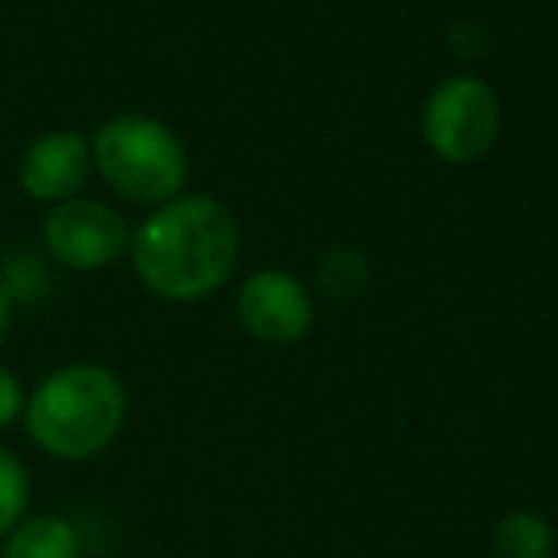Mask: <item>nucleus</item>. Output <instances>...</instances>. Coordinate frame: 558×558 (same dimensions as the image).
Listing matches in <instances>:
<instances>
[{
  "instance_id": "obj_1",
  "label": "nucleus",
  "mask_w": 558,
  "mask_h": 558,
  "mask_svg": "<svg viewBox=\"0 0 558 558\" xmlns=\"http://www.w3.org/2000/svg\"><path fill=\"white\" fill-rule=\"evenodd\" d=\"M238 222L210 195H177L134 230V271L169 303L215 295L238 264Z\"/></svg>"
},
{
  "instance_id": "obj_2",
  "label": "nucleus",
  "mask_w": 558,
  "mask_h": 558,
  "mask_svg": "<svg viewBox=\"0 0 558 558\" xmlns=\"http://www.w3.org/2000/svg\"><path fill=\"white\" fill-rule=\"evenodd\" d=\"M126 425V387L104 364H65L27 395L24 428L39 451L62 463L96 459Z\"/></svg>"
},
{
  "instance_id": "obj_3",
  "label": "nucleus",
  "mask_w": 558,
  "mask_h": 558,
  "mask_svg": "<svg viewBox=\"0 0 558 558\" xmlns=\"http://www.w3.org/2000/svg\"><path fill=\"white\" fill-rule=\"evenodd\" d=\"M93 169L123 199L161 207L184 187L187 149L157 119L116 116L93 134Z\"/></svg>"
},
{
  "instance_id": "obj_4",
  "label": "nucleus",
  "mask_w": 558,
  "mask_h": 558,
  "mask_svg": "<svg viewBox=\"0 0 558 558\" xmlns=\"http://www.w3.org/2000/svg\"><path fill=\"white\" fill-rule=\"evenodd\" d=\"M425 142L440 161L471 165L494 149L501 131V104L497 93L474 73L448 77L428 93L421 116Z\"/></svg>"
},
{
  "instance_id": "obj_5",
  "label": "nucleus",
  "mask_w": 558,
  "mask_h": 558,
  "mask_svg": "<svg viewBox=\"0 0 558 558\" xmlns=\"http://www.w3.org/2000/svg\"><path fill=\"white\" fill-rule=\"evenodd\" d=\"M47 253L70 271H100L131 248L123 215L100 199H65L43 222Z\"/></svg>"
},
{
  "instance_id": "obj_6",
  "label": "nucleus",
  "mask_w": 558,
  "mask_h": 558,
  "mask_svg": "<svg viewBox=\"0 0 558 558\" xmlns=\"http://www.w3.org/2000/svg\"><path fill=\"white\" fill-rule=\"evenodd\" d=\"M238 318L264 344H299L314 329V295L303 279L264 268L241 283Z\"/></svg>"
},
{
  "instance_id": "obj_7",
  "label": "nucleus",
  "mask_w": 558,
  "mask_h": 558,
  "mask_svg": "<svg viewBox=\"0 0 558 558\" xmlns=\"http://www.w3.org/2000/svg\"><path fill=\"white\" fill-rule=\"evenodd\" d=\"M93 172V142L77 131H47L27 142L20 157V187L35 203H65L77 199Z\"/></svg>"
},
{
  "instance_id": "obj_8",
  "label": "nucleus",
  "mask_w": 558,
  "mask_h": 558,
  "mask_svg": "<svg viewBox=\"0 0 558 558\" xmlns=\"http://www.w3.org/2000/svg\"><path fill=\"white\" fill-rule=\"evenodd\" d=\"M85 539L70 517L58 512H27L0 543V558H81Z\"/></svg>"
},
{
  "instance_id": "obj_9",
  "label": "nucleus",
  "mask_w": 558,
  "mask_h": 558,
  "mask_svg": "<svg viewBox=\"0 0 558 558\" xmlns=\"http://www.w3.org/2000/svg\"><path fill=\"white\" fill-rule=\"evenodd\" d=\"M497 558H555V527L532 509H512L494 527Z\"/></svg>"
},
{
  "instance_id": "obj_10",
  "label": "nucleus",
  "mask_w": 558,
  "mask_h": 558,
  "mask_svg": "<svg viewBox=\"0 0 558 558\" xmlns=\"http://www.w3.org/2000/svg\"><path fill=\"white\" fill-rule=\"evenodd\" d=\"M32 505V474L16 451L0 448V539L27 517Z\"/></svg>"
},
{
  "instance_id": "obj_11",
  "label": "nucleus",
  "mask_w": 558,
  "mask_h": 558,
  "mask_svg": "<svg viewBox=\"0 0 558 558\" xmlns=\"http://www.w3.org/2000/svg\"><path fill=\"white\" fill-rule=\"evenodd\" d=\"M318 283L329 299H356L367 288V260L356 248H333L322 260Z\"/></svg>"
},
{
  "instance_id": "obj_12",
  "label": "nucleus",
  "mask_w": 558,
  "mask_h": 558,
  "mask_svg": "<svg viewBox=\"0 0 558 558\" xmlns=\"http://www.w3.org/2000/svg\"><path fill=\"white\" fill-rule=\"evenodd\" d=\"M24 405H27V390L16 379V372L0 364V433L12 428L16 421H24Z\"/></svg>"
},
{
  "instance_id": "obj_13",
  "label": "nucleus",
  "mask_w": 558,
  "mask_h": 558,
  "mask_svg": "<svg viewBox=\"0 0 558 558\" xmlns=\"http://www.w3.org/2000/svg\"><path fill=\"white\" fill-rule=\"evenodd\" d=\"M12 306H16V299H12L9 283L0 279V344H4V337H9V329H12Z\"/></svg>"
}]
</instances>
